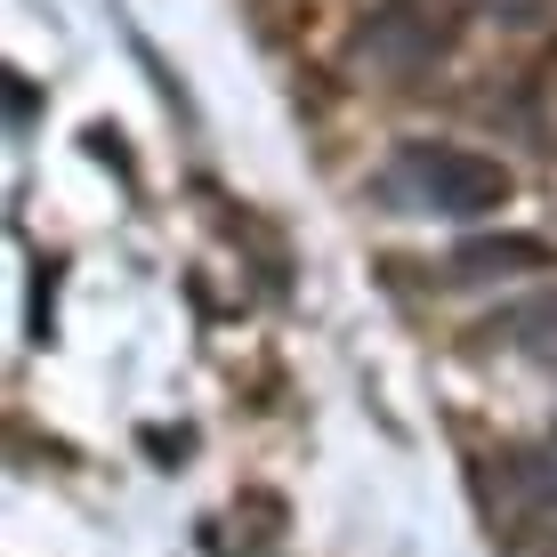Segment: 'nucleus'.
<instances>
[{
	"instance_id": "f257e3e1",
	"label": "nucleus",
	"mask_w": 557,
	"mask_h": 557,
	"mask_svg": "<svg viewBox=\"0 0 557 557\" xmlns=\"http://www.w3.org/2000/svg\"><path fill=\"white\" fill-rule=\"evenodd\" d=\"M396 178H420L429 202H445V210H476V202L502 195V178H493L485 162H469V153H436V146H412Z\"/></svg>"
}]
</instances>
